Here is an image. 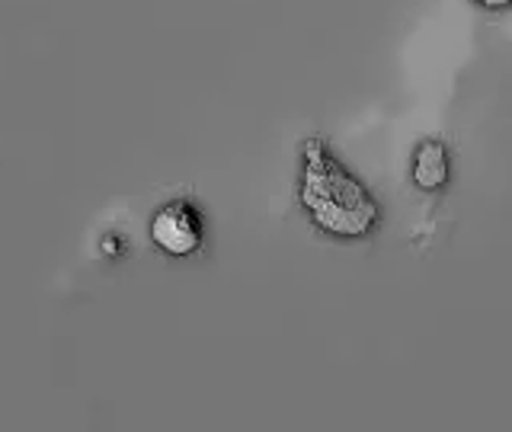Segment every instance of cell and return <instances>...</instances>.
Listing matches in <instances>:
<instances>
[{
    "mask_svg": "<svg viewBox=\"0 0 512 432\" xmlns=\"http://www.w3.org/2000/svg\"><path fill=\"white\" fill-rule=\"evenodd\" d=\"M151 234L160 247L173 256H189L202 244V224L199 215L192 212L186 202H170L164 205L151 221Z\"/></svg>",
    "mask_w": 512,
    "mask_h": 432,
    "instance_id": "cell-2",
    "label": "cell"
},
{
    "mask_svg": "<svg viewBox=\"0 0 512 432\" xmlns=\"http://www.w3.org/2000/svg\"><path fill=\"white\" fill-rule=\"evenodd\" d=\"M474 4H480V7H509L512 0H474Z\"/></svg>",
    "mask_w": 512,
    "mask_h": 432,
    "instance_id": "cell-4",
    "label": "cell"
},
{
    "mask_svg": "<svg viewBox=\"0 0 512 432\" xmlns=\"http://www.w3.org/2000/svg\"><path fill=\"white\" fill-rule=\"evenodd\" d=\"M413 180L420 189H442L448 180V154L439 141L420 144L413 160Z\"/></svg>",
    "mask_w": 512,
    "mask_h": 432,
    "instance_id": "cell-3",
    "label": "cell"
},
{
    "mask_svg": "<svg viewBox=\"0 0 512 432\" xmlns=\"http://www.w3.org/2000/svg\"><path fill=\"white\" fill-rule=\"evenodd\" d=\"M301 199L311 208L320 228H327L333 234H346V237L365 234L378 218V208L365 196V189L349 173H343L340 164H333L317 144H308V167H304Z\"/></svg>",
    "mask_w": 512,
    "mask_h": 432,
    "instance_id": "cell-1",
    "label": "cell"
}]
</instances>
